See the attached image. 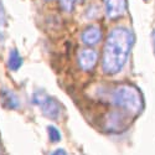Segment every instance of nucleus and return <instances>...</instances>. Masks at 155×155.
<instances>
[{
	"instance_id": "obj_11",
	"label": "nucleus",
	"mask_w": 155,
	"mask_h": 155,
	"mask_svg": "<svg viewBox=\"0 0 155 155\" xmlns=\"http://www.w3.org/2000/svg\"><path fill=\"white\" fill-rule=\"evenodd\" d=\"M4 31V10L2 5V0H0V38H3V32Z\"/></svg>"
},
{
	"instance_id": "obj_2",
	"label": "nucleus",
	"mask_w": 155,
	"mask_h": 155,
	"mask_svg": "<svg viewBox=\"0 0 155 155\" xmlns=\"http://www.w3.org/2000/svg\"><path fill=\"white\" fill-rule=\"evenodd\" d=\"M110 99L114 106L132 114L139 113L144 106L140 92L138 91V88L132 84L117 86L110 94Z\"/></svg>"
},
{
	"instance_id": "obj_10",
	"label": "nucleus",
	"mask_w": 155,
	"mask_h": 155,
	"mask_svg": "<svg viewBox=\"0 0 155 155\" xmlns=\"http://www.w3.org/2000/svg\"><path fill=\"white\" fill-rule=\"evenodd\" d=\"M47 132H48V138H50V140L52 141V143H57V141L61 140V133H60V130L56 127L50 125L47 128Z\"/></svg>"
},
{
	"instance_id": "obj_3",
	"label": "nucleus",
	"mask_w": 155,
	"mask_h": 155,
	"mask_svg": "<svg viewBox=\"0 0 155 155\" xmlns=\"http://www.w3.org/2000/svg\"><path fill=\"white\" fill-rule=\"evenodd\" d=\"M32 102L41 109L45 117L54 120L60 118V115L62 113V107L55 98L50 97L44 92H36L32 96Z\"/></svg>"
},
{
	"instance_id": "obj_4",
	"label": "nucleus",
	"mask_w": 155,
	"mask_h": 155,
	"mask_svg": "<svg viewBox=\"0 0 155 155\" xmlns=\"http://www.w3.org/2000/svg\"><path fill=\"white\" fill-rule=\"evenodd\" d=\"M77 61H78L80 67L83 71H91L94 68L96 63L98 61V54L97 51L92 48H83L78 52Z\"/></svg>"
},
{
	"instance_id": "obj_13",
	"label": "nucleus",
	"mask_w": 155,
	"mask_h": 155,
	"mask_svg": "<svg viewBox=\"0 0 155 155\" xmlns=\"http://www.w3.org/2000/svg\"><path fill=\"white\" fill-rule=\"evenodd\" d=\"M153 47H154V52H155V31H153Z\"/></svg>"
},
{
	"instance_id": "obj_7",
	"label": "nucleus",
	"mask_w": 155,
	"mask_h": 155,
	"mask_svg": "<svg viewBox=\"0 0 155 155\" xmlns=\"http://www.w3.org/2000/svg\"><path fill=\"white\" fill-rule=\"evenodd\" d=\"M2 103L5 108L9 109H18L20 107V102L16 94L11 91H8V89L2 91Z\"/></svg>"
},
{
	"instance_id": "obj_5",
	"label": "nucleus",
	"mask_w": 155,
	"mask_h": 155,
	"mask_svg": "<svg viewBox=\"0 0 155 155\" xmlns=\"http://www.w3.org/2000/svg\"><path fill=\"white\" fill-rule=\"evenodd\" d=\"M106 14L109 19H119L127 11V0H103Z\"/></svg>"
},
{
	"instance_id": "obj_6",
	"label": "nucleus",
	"mask_w": 155,
	"mask_h": 155,
	"mask_svg": "<svg viewBox=\"0 0 155 155\" xmlns=\"http://www.w3.org/2000/svg\"><path fill=\"white\" fill-rule=\"evenodd\" d=\"M82 41L84 45L87 46H93V45H97L101 38H102V31L98 26H94V25H92V26H88L87 29L83 30L82 32Z\"/></svg>"
},
{
	"instance_id": "obj_12",
	"label": "nucleus",
	"mask_w": 155,
	"mask_h": 155,
	"mask_svg": "<svg viewBox=\"0 0 155 155\" xmlns=\"http://www.w3.org/2000/svg\"><path fill=\"white\" fill-rule=\"evenodd\" d=\"M51 155H67V153L64 151L63 149H57V150H55Z\"/></svg>"
},
{
	"instance_id": "obj_9",
	"label": "nucleus",
	"mask_w": 155,
	"mask_h": 155,
	"mask_svg": "<svg viewBox=\"0 0 155 155\" xmlns=\"http://www.w3.org/2000/svg\"><path fill=\"white\" fill-rule=\"evenodd\" d=\"M81 2L82 0H60V6L62 8V10L67 11V12H71L74 9V6L78 3H81Z\"/></svg>"
},
{
	"instance_id": "obj_8",
	"label": "nucleus",
	"mask_w": 155,
	"mask_h": 155,
	"mask_svg": "<svg viewBox=\"0 0 155 155\" xmlns=\"http://www.w3.org/2000/svg\"><path fill=\"white\" fill-rule=\"evenodd\" d=\"M21 64H22V57L18 52V50H11L9 55V60H8L9 68L11 71H18L21 67Z\"/></svg>"
},
{
	"instance_id": "obj_1",
	"label": "nucleus",
	"mask_w": 155,
	"mask_h": 155,
	"mask_svg": "<svg viewBox=\"0 0 155 155\" xmlns=\"http://www.w3.org/2000/svg\"><path fill=\"white\" fill-rule=\"evenodd\" d=\"M133 41V34L124 28H115L108 34L102 56L103 72L112 76L124 67Z\"/></svg>"
}]
</instances>
